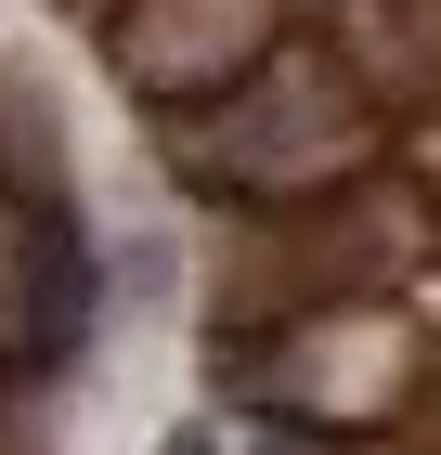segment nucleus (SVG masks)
<instances>
[{
    "mask_svg": "<svg viewBox=\"0 0 441 455\" xmlns=\"http://www.w3.org/2000/svg\"><path fill=\"white\" fill-rule=\"evenodd\" d=\"M143 143L182 182V209H299V196H338V182L390 170L415 143V117H390L338 39L299 27V39H272L234 92L143 117Z\"/></svg>",
    "mask_w": 441,
    "mask_h": 455,
    "instance_id": "f257e3e1",
    "label": "nucleus"
},
{
    "mask_svg": "<svg viewBox=\"0 0 441 455\" xmlns=\"http://www.w3.org/2000/svg\"><path fill=\"white\" fill-rule=\"evenodd\" d=\"M441 260V182L415 156L299 196V209H208V378H234L325 299H403Z\"/></svg>",
    "mask_w": 441,
    "mask_h": 455,
    "instance_id": "f03ea898",
    "label": "nucleus"
},
{
    "mask_svg": "<svg viewBox=\"0 0 441 455\" xmlns=\"http://www.w3.org/2000/svg\"><path fill=\"white\" fill-rule=\"evenodd\" d=\"M299 27H325V0H117L91 39H104V78L143 117H169V105L234 92L272 39H299Z\"/></svg>",
    "mask_w": 441,
    "mask_h": 455,
    "instance_id": "7ed1b4c3",
    "label": "nucleus"
},
{
    "mask_svg": "<svg viewBox=\"0 0 441 455\" xmlns=\"http://www.w3.org/2000/svg\"><path fill=\"white\" fill-rule=\"evenodd\" d=\"M104 286H117L130 313H169V299H182V235H169V221L117 235V247H104Z\"/></svg>",
    "mask_w": 441,
    "mask_h": 455,
    "instance_id": "20e7f679",
    "label": "nucleus"
},
{
    "mask_svg": "<svg viewBox=\"0 0 441 455\" xmlns=\"http://www.w3.org/2000/svg\"><path fill=\"white\" fill-rule=\"evenodd\" d=\"M0 182H66V143H52V105L27 78H0Z\"/></svg>",
    "mask_w": 441,
    "mask_h": 455,
    "instance_id": "39448f33",
    "label": "nucleus"
},
{
    "mask_svg": "<svg viewBox=\"0 0 441 455\" xmlns=\"http://www.w3.org/2000/svg\"><path fill=\"white\" fill-rule=\"evenodd\" d=\"M156 455H234V443H221V429H208V417H182V429H169V443H156Z\"/></svg>",
    "mask_w": 441,
    "mask_h": 455,
    "instance_id": "423d86ee",
    "label": "nucleus"
},
{
    "mask_svg": "<svg viewBox=\"0 0 441 455\" xmlns=\"http://www.w3.org/2000/svg\"><path fill=\"white\" fill-rule=\"evenodd\" d=\"M403 156H415V170L441 182V117H415V143H403Z\"/></svg>",
    "mask_w": 441,
    "mask_h": 455,
    "instance_id": "0eeeda50",
    "label": "nucleus"
}]
</instances>
